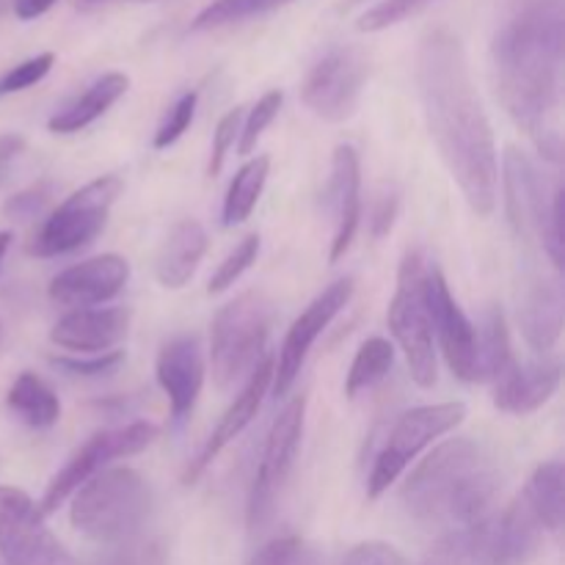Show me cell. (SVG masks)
Listing matches in <instances>:
<instances>
[{
	"instance_id": "cell-3",
	"label": "cell",
	"mask_w": 565,
	"mask_h": 565,
	"mask_svg": "<svg viewBox=\"0 0 565 565\" xmlns=\"http://www.w3.org/2000/svg\"><path fill=\"white\" fill-rule=\"evenodd\" d=\"M502 489L500 467L480 441L461 436L436 447L401 491L412 519L428 527H469L489 519Z\"/></svg>"
},
{
	"instance_id": "cell-10",
	"label": "cell",
	"mask_w": 565,
	"mask_h": 565,
	"mask_svg": "<svg viewBox=\"0 0 565 565\" xmlns=\"http://www.w3.org/2000/svg\"><path fill=\"white\" fill-rule=\"evenodd\" d=\"M370 75L367 55L351 44L331 47L303 77L301 99L318 119L340 125L351 119Z\"/></svg>"
},
{
	"instance_id": "cell-39",
	"label": "cell",
	"mask_w": 565,
	"mask_h": 565,
	"mask_svg": "<svg viewBox=\"0 0 565 565\" xmlns=\"http://www.w3.org/2000/svg\"><path fill=\"white\" fill-rule=\"evenodd\" d=\"M121 362H125V351L97 353V356H92V359H70V356L50 359V364H53V367L64 370L66 375H81V379H99V375L116 373Z\"/></svg>"
},
{
	"instance_id": "cell-47",
	"label": "cell",
	"mask_w": 565,
	"mask_h": 565,
	"mask_svg": "<svg viewBox=\"0 0 565 565\" xmlns=\"http://www.w3.org/2000/svg\"><path fill=\"white\" fill-rule=\"evenodd\" d=\"M22 147H25V141L20 136H0V166L9 163Z\"/></svg>"
},
{
	"instance_id": "cell-22",
	"label": "cell",
	"mask_w": 565,
	"mask_h": 565,
	"mask_svg": "<svg viewBox=\"0 0 565 565\" xmlns=\"http://www.w3.org/2000/svg\"><path fill=\"white\" fill-rule=\"evenodd\" d=\"M563 381V367L557 359H544L535 364L513 362L494 384V406L508 414H533L552 401Z\"/></svg>"
},
{
	"instance_id": "cell-30",
	"label": "cell",
	"mask_w": 565,
	"mask_h": 565,
	"mask_svg": "<svg viewBox=\"0 0 565 565\" xmlns=\"http://www.w3.org/2000/svg\"><path fill=\"white\" fill-rule=\"evenodd\" d=\"M480 353V381H494L497 375L505 373L516 356L511 348V334H508L505 315L500 307H489L483 315V334L478 337Z\"/></svg>"
},
{
	"instance_id": "cell-23",
	"label": "cell",
	"mask_w": 565,
	"mask_h": 565,
	"mask_svg": "<svg viewBox=\"0 0 565 565\" xmlns=\"http://www.w3.org/2000/svg\"><path fill=\"white\" fill-rule=\"evenodd\" d=\"M544 527L527 502L519 497L502 516L489 519V533H486V561L489 565H527L539 555Z\"/></svg>"
},
{
	"instance_id": "cell-44",
	"label": "cell",
	"mask_w": 565,
	"mask_h": 565,
	"mask_svg": "<svg viewBox=\"0 0 565 565\" xmlns=\"http://www.w3.org/2000/svg\"><path fill=\"white\" fill-rule=\"evenodd\" d=\"M342 565H408V563L395 546L384 544V541H367V544L353 546Z\"/></svg>"
},
{
	"instance_id": "cell-35",
	"label": "cell",
	"mask_w": 565,
	"mask_h": 565,
	"mask_svg": "<svg viewBox=\"0 0 565 565\" xmlns=\"http://www.w3.org/2000/svg\"><path fill=\"white\" fill-rule=\"evenodd\" d=\"M259 254V235H246L241 243L235 246V252H230V257L218 265V270L210 279L207 292L210 296H221V292L230 290L254 263H257Z\"/></svg>"
},
{
	"instance_id": "cell-21",
	"label": "cell",
	"mask_w": 565,
	"mask_h": 565,
	"mask_svg": "<svg viewBox=\"0 0 565 565\" xmlns=\"http://www.w3.org/2000/svg\"><path fill=\"white\" fill-rule=\"evenodd\" d=\"M130 309H72L50 331L53 345L72 353H108L130 331Z\"/></svg>"
},
{
	"instance_id": "cell-32",
	"label": "cell",
	"mask_w": 565,
	"mask_h": 565,
	"mask_svg": "<svg viewBox=\"0 0 565 565\" xmlns=\"http://www.w3.org/2000/svg\"><path fill=\"white\" fill-rule=\"evenodd\" d=\"M296 3V0H213L204 6L191 22V31H213V28L235 25V22L254 20V17L270 14L276 9Z\"/></svg>"
},
{
	"instance_id": "cell-43",
	"label": "cell",
	"mask_w": 565,
	"mask_h": 565,
	"mask_svg": "<svg viewBox=\"0 0 565 565\" xmlns=\"http://www.w3.org/2000/svg\"><path fill=\"white\" fill-rule=\"evenodd\" d=\"M50 193H53V185H50V182H36V185L25 188V191L14 193V196L6 202L3 213L9 215V218H17V221L33 218V215L42 213L44 204L50 202Z\"/></svg>"
},
{
	"instance_id": "cell-24",
	"label": "cell",
	"mask_w": 565,
	"mask_h": 565,
	"mask_svg": "<svg viewBox=\"0 0 565 565\" xmlns=\"http://www.w3.org/2000/svg\"><path fill=\"white\" fill-rule=\"evenodd\" d=\"M204 252H207V232L199 224L196 218H185L171 230V235L166 237L163 252L158 257V281L169 290H180L191 281V276L196 274L199 263H202Z\"/></svg>"
},
{
	"instance_id": "cell-42",
	"label": "cell",
	"mask_w": 565,
	"mask_h": 565,
	"mask_svg": "<svg viewBox=\"0 0 565 565\" xmlns=\"http://www.w3.org/2000/svg\"><path fill=\"white\" fill-rule=\"evenodd\" d=\"M243 108H232L230 114L221 116L218 127H215V136H213V152H210V174H221L226 163V154L230 149L235 147V138L241 136V125H243Z\"/></svg>"
},
{
	"instance_id": "cell-27",
	"label": "cell",
	"mask_w": 565,
	"mask_h": 565,
	"mask_svg": "<svg viewBox=\"0 0 565 565\" xmlns=\"http://www.w3.org/2000/svg\"><path fill=\"white\" fill-rule=\"evenodd\" d=\"M522 500L550 533H557L565 522V467L561 461L541 463L527 480Z\"/></svg>"
},
{
	"instance_id": "cell-20",
	"label": "cell",
	"mask_w": 565,
	"mask_h": 565,
	"mask_svg": "<svg viewBox=\"0 0 565 565\" xmlns=\"http://www.w3.org/2000/svg\"><path fill=\"white\" fill-rule=\"evenodd\" d=\"M326 202L334 213L337 230L334 241H331V263H340L353 246L356 237L359 218H362V166H359L356 149L342 143L334 149V160H331V180L326 188Z\"/></svg>"
},
{
	"instance_id": "cell-46",
	"label": "cell",
	"mask_w": 565,
	"mask_h": 565,
	"mask_svg": "<svg viewBox=\"0 0 565 565\" xmlns=\"http://www.w3.org/2000/svg\"><path fill=\"white\" fill-rule=\"evenodd\" d=\"M58 0H14V14L20 20H36L44 11H50Z\"/></svg>"
},
{
	"instance_id": "cell-17",
	"label": "cell",
	"mask_w": 565,
	"mask_h": 565,
	"mask_svg": "<svg viewBox=\"0 0 565 565\" xmlns=\"http://www.w3.org/2000/svg\"><path fill=\"white\" fill-rule=\"evenodd\" d=\"M565 298L561 276L546 270H527L519 287V326L527 345L539 353H550L563 334Z\"/></svg>"
},
{
	"instance_id": "cell-36",
	"label": "cell",
	"mask_w": 565,
	"mask_h": 565,
	"mask_svg": "<svg viewBox=\"0 0 565 565\" xmlns=\"http://www.w3.org/2000/svg\"><path fill=\"white\" fill-rule=\"evenodd\" d=\"M196 103H199V94L188 92L171 105L166 119L160 121V127L154 130V141H152L154 149H169L171 143H177L188 130H191L193 116H196Z\"/></svg>"
},
{
	"instance_id": "cell-26",
	"label": "cell",
	"mask_w": 565,
	"mask_h": 565,
	"mask_svg": "<svg viewBox=\"0 0 565 565\" xmlns=\"http://www.w3.org/2000/svg\"><path fill=\"white\" fill-rule=\"evenodd\" d=\"M6 406L28 428H53L61 419V401L53 386L44 384L39 375L20 373L6 395Z\"/></svg>"
},
{
	"instance_id": "cell-19",
	"label": "cell",
	"mask_w": 565,
	"mask_h": 565,
	"mask_svg": "<svg viewBox=\"0 0 565 565\" xmlns=\"http://www.w3.org/2000/svg\"><path fill=\"white\" fill-rule=\"evenodd\" d=\"M204 351L196 334H182L166 342L158 353L154 375H158L160 390L169 397L171 414L177 419H185L196 406L204 386Z\"/></svg>"
},
{
	"instance_id": "cell-7",
	"label": "cell",
	"mask_w": 565,
	"mask_h": 565,
	"mask_svg": "<svg viewBox=\"0 0 565 565\" xmlns=\"http://www.w3.org/2000/svg\"><path fill=\"white\" fill-rule=\"evenodd\" d=\"M463 417H467L463 403H436V406H419L401 414L373 461V472L367 478L370 500H379L425 447L456 430Z\"/></svg>"
},
{
	"instance_id": "cell-18",
	"label": "cell",
	"mask_w": 565,
	"mask_h": 565,
	"mask_svg": "<svg viewBox=\"0 0 565 565\" xmlns=\"http://www.w3.org/2000/svg\"><path fill=\"white\" fill-rule=\"evenodd\" d=\"M270 381H274V356H265L263 362L252 370V375H248L246 384H243L241 395H237L235 401H232V406L226 408L224 417L218 419L215 430L207 436V441L202 445V450L196 452V458L188 463V469H185L188 486L196 483V480L204 475V469H207L210 463L221 456V450H224L232 439H237V436H241L248 425H252V419L257 417L259 406H263V397H265V392H268Z\"/></svg>"
},
{
	"instance_id": "cell-12",
	"label": "cell",
	"mask_w": 565,
	"mask_h": 565,
	"mask_svg": "<svg viewBox=\"0 0 565 565\" xmlns=\"http://www.w3.org/2000/svg\"><path fill=\"white\" fill-rule=\"evenodd\" d=\"M154 439H158V428H154L152 423H132L125 425V428L103 430V434L92 436V439L66 461V467L50 480L47 491H44L42 502H39V511H42L44 516H47V513H55L83 483H86V480H92L94 475L103 472L110 461L138 456V452L147 450Z\"/></svg>"
},
{
	"instance_id": "cell-40",
	"label": "cell",
	"mask_w": 565,
	"mask_h": 565,
	"mask_svg": "<svg viewBox=\"0 0 565 565\" xmlns=\"http://www.w3.org/2000/svg\"><path fill=\"white\" fill-rule=\"evenodd\" d=\"M563 221H565V193H563V188H557V191L552 193L550 221H546V235H544V252H546V257L552 259V268H555V274H561L563 259H565Z\"/></svg>"
},
{
	"instance_id": "cell-2",
	"label": "cell",
	"mask_w": 565,
	"mask_h": 565,
	"mask_svg": "<svg viewBox=\"0 0 565 565\" xmlns=\"http://www.w3.org/2000/svg\"><path fill=\"white\" fill-rule=\"evenodd\" d=\"M563 39V3L539 0L505 22L491 44L497 97L552 163L561 160L563 149L555 127L561 108Z\"/></svg>"
},
{
	"instance_id": "cell-49",
	"label": "cell",
	"mask_w": 565,
	"mask_h": 565,
	"mask_svg": "<svg viewBox=\"0 0 565 565\" xmlns=\"http://www.w3.org/2000/svg\"><path fill=\"white\" fill-rule=\"evenodd\" d=\"M88 3H94V0H88Z\"/></svg>"
},
{
	"instance_id": "cell-6",
	"label": "cell",
	"mask_w": 565,
	"mask_h": 565,
	"mask_svg": "<svg viewBox=\"0 0 565 565\" xmlns=\"http://www.w3.org/2000/svg\"><path fill=\"white\" fill-rule=\"evenodd\" d=\"M428 265L419 248H412L397 268V287L390 301V331L406 353L414 384L430 390L436 384L434 315L428 298Z\"/></svg>"
},
{
	"instance_id": "cell-5",
	"label": "cell",
	"mask_w": 565,
	"mask_h": 565,
	"mask_svg": "<svg viewBox=\"0 0 565 565\" xmlns=\"http://www.w3.org/2000/svg\"><path fill=\"white\" fill-rule=\"evenodd\" d=\"M270 323H274V307L263 292H243L218 309L210 334V364L218 390H232L241 384L268 356L265 345H268Z\"/></svg>"
},
{
	"instance_id": "cell-31",
	"label": "cell",
	"mask_w": 565,
	"mask_h": 565,
	"mask_svg": "<svg viewBox=\"0 0 565 565\" xmlns=\"http://www.w3.org/2000/svg\"><path fill=\"white\" fill-rule=\"evenodd\" d=\"M392 362H395V348H392V342L384 340V337H370L367 342H362L351 370H348L345 395L359 397L362 392L373 390L390 373Z\"/></svg>"
},
{
	"instance_id": "cell-11",
	"label": "cell",
	"mask_w": 565,
	"mask_h": 565,
	"mask_svg": "<svg viewBox=\"0 0 565 565\" xmlns=\"http://www.w3.org/2000/svg\"><path fill=\"white\" fill-rule=\"evenodd\" d=\"M0 557L6 565H75L25 491L0 486Z\"/></svg>"
},
{
	"instance_id": "cell-45",
	"label": "cell",
	"mask_w": 565,
	"mask_h": 565,
	"mask_svg": "<svg viewBox=\"0 0 565 565\" xmlns=\"http://www.w3.org/2000/svg\"><path fill=\"white\" fill-rule=\"evenodd\" d=\"M395 215H397V193L395 191L381 193L379 202H375L373 218H370V232H373L375 241L390 235L392 224H395Z\"/></svg>"
},
{
	"instance_id": "cell-37",
	"label": "cell",
	"mask_w": 565,
	"mask_h": 565,
	"mask_svg": "<svg viewBox=\"0 0 565 565\" xmlns=\"http://www.w3.org/2000/svg\"><path fill=\"white\" fill-rule=\"evenodd\" d=\"M430 0H381V3L370 6L367 11H364L362 17H359V31H367V33H375V31H384V28H392L397 25V22H403L406 17L417 14L419 9H425Z\"/></svg>"
},
{
	"instance_id": "cell-41",
	"label": "cell",
	"mask_w": 565,
	"mask_h": 565,
	"mask_svg": "<svg viewBox=\"0 0 565 565\" xmlns=\"http://www.w3.org/2000/svg\"><path fill=\"white\" fill-rule=\"evenodd\" d=\"M103 565H166V552L158 541L132 539L114 546Z\"/></svg>"
},
{
	"instance_id": "cell-25",
	"label": "cell",
	"mask_w": 565,
	"mask_h": 565,
	"mask_svg": "<svg viewBox=\"0 0 565 565\" xmlns=\"http://www.w3.org/2000/svg\"><path fill=\"white\" fill-rule=\"evenodd\" d=\"M130 88V77L121 75V72H108L99 81H94L75 103L66 105L64 110L50 119V130L53 132H77L83 127H88L92 121H97L116 99L125 97V92Z\"/></svg>"
},
{
	"instance_id": "cell-4",
	"label": "cell",
	"mask_w": 565,
	"mask_h": 565,
	"mask_svg": "<svg viewBox=\"0 0 565 565\" xmlns=\"http://www.w3.org/2000/svg\"><path fill=\"white\" fill-rule=\"evenodd\" d=\"M152 491L136 469H103L72 494V527L97 544L119 546L141 535Z\"/></svg>"
},
{
	"instance_id": "cell-38",
	"label": "cell",
	"mask_w": 565,
	"mask_h": 565,
	"mask_svg": "<svg viewBox=\"0 0 565 565\" xmlns=\"http://www.w3.org/2000/svg\"><path fill=\"white\" fill-rule=\"evenodd\" d=\"M53 64H55L53 53H39V55H33V58L17 64L14 70H9L3 77H0V97H3V94H17V92H25V88L36 86L39 81H44V77H47V72L53 70Z\"/></svg>"
},
{
	"instance_id": "cell-29",
	"label": "cell",
	"mask_w": 565,
	"mask_h": 565,
	"mask_svg": "<svg viewBox=\"0 0 565 565\" xmlns=\"http://www.w3.org/2000/svg\"><path fill=\"white\" fill-rule=\"evenodd\" d=\"M268 174H270L268 154H259V158L248 160V163L237 171L224 199V226L243 224V221L254 213L259 196H263L265 182H268Z\"/></svg>"
},
{
	"instance_id": "cell-48",
	"label": "cell",
	"mask_w": 565,
	"mask_h": 565,
	"mask_svg": "<svg viewBox=\"0 0 565 565\" xmlns=\"http://www.w3.org/2000/svg\"><path fill=\"white\" fill-rule=\"evenodd\" d=\"M11 246V232H0V268H3V259H6V252H9Z\"/></svg>"
},
{
	"instance_id": "cell-14",
	"label": "cell",
	"mask_w": 565,
	"mask_h": 565,
	"mask_svg": "<svg viewBox=\"0 0 565 565\" xmlns=\"http://www.w3.org/2000/svg\"><path fill=\"white\" fill-rule=\"evenodd\" d=\"M353 290H356V285H353L351 276L337 279L334 285L326 287V290L298 315L296 323L287 331L285 342H281L279 359H274V381H270V384H274L276 397L287 395V392L292 390V384H296L298 373H301L312 345L318 342V337L329 329L331 320L351 303Z\"/></svg>"
},
{
	"instance_id": "cell-33",
	"label": "cell",
	"mask_w": 565,
	"mask_h": 565,
	"mask_svg": "<svg viewBox=\"0 0 565 565\" xmlns=\"http://www.w3.org/2000/svg\"><path fill=\"white\" fill-rule=\"evenodd\" d=\"M248 565H326L323 555L315 544L298 535H285V539H274L252 557Z\"/></svg>"
},
{
	"instance_id": "cell-13",
	"label": "cell",
	"mask_w": 565,
	"mask_h": 565,
	"mask_svg": "<svg viewBox=\"0 0 565 565\" xmlns=\"http://www.w3.org/2000/svg\"><path fill=\"white\" fill-rule=\"evenodd\" d=\"M502 193L513 235L524 246H544L552 193L535 160L516 147H508L502 154Z\"/></svg>"
},
{
	"instance_id": "cell-16",
	"label": "cell",
	"mask_w": 565,
	"mask_h": 565,
	"mask_svg": "<svg viewBox=\"0 0 565 565\" xmlns=\"http://www.w3.org/2000/svg\"><path fill=\"white\" fill-rule=\"evenodd\" d=\"M130 279V263L119 254H99V257L77 263L72 268L61 270L50 281V298L58 307L70 309H92L110 301L125 290Z\"/></svg>"
},
{
	"instance_id": "cell-15",
	"label": "cell",
	"mask_w": 565,
	"mask_h": 565,
	"mask_svg": "<svg viewBox=\"0 0 565 565\" xmlns=\"http://www.w3.org/2000/svg\"><path fill=\"white\" fill-rule=\"evenodd\" d=\"M428 298L430 315H434V337H439L441 353H445L452 375L467 381V384L480 381L478 334H475L472 320L452 298L439 268L428 270Z\"/></svg>"
},
{
	"instance_id": "cell-8",
	"label": "cell",
	"mask_w": 565,
	"mask_h": 565,
	"mask_svg": "<svg viewBox=\"0 0 565 565\" xmlns=\"http://www.w3.org/2000/svg\"><path fill=\"white\" fill-rule=\"evenodd\" d=\"M303 417H307V397L298 395L285 406V412L270 425V434L265 439L263 458H259L257 475H254L252 494H248L246 522L252 533H263L276 516L281 491L290 480L296 467L298 450L303 439Z\"/></svg>"
},
{
	"instance_id": "cell-34",
	"label": "cell",
	"mask_w": 565,
	"mask_h": 565,
	"mask_svg": "<svg viewBox=\"0 0 565 565\" xmlns=\"http://www.w3.org/2000/svg\"><path fill=\"white\" fill-rule=\"evenodd\" d=\"M281 103H285V94H281L279 88H274V92L265 94L263 99H257V105H254V108L248 110L246 116H243L241 136H237V138H241V141H237V149H241V154H252L254 149H257L263 132L268 130V127L274 125L276 116H279Z\"/></svg>"
},
{
	"instance_id": "cell-9",
	"label": "cell",
	"mask_w": 565,
	"mask_h": 565,
	"mask_svg": "<svg viewBox=\"0 0 565 565\" xmlns=\"http://www.w3.org/2000/svg\"><path fill=\"white\" fill-rule=\"evenodd\" d=\"M121 180L108 174L88 182L81 191L66 196L53 215L42 224L33 237L31 254L36 257H61L88 246L103 232L110 207L119 199Z\"/></svg>"
},
{
	"instance_id": "cell-28",
	"label": "cell",
	"mask_w": 565,
	"mask_h": 565,
	"mask_svg": "<svg viewBox=\"0 0 565 565\" xmlns=\"http://www.w3.org/2000/svg\"><path fill=\"white\" fill-rule=\"evenodd\" d=\"M486 533L489 519L469 527L447 530L428 550L423 565H489L486 561Z\"/></svg>"
},
{
	"instance_id": "cell-1",
	"label": "cell",
	"mask_w": 565,
	"mask_h": 565,
	"mask_svg": "<svg viewBox=\"0 0 565 565\" xmlns=\"http://www.w3.org/2000/svg\"><path fill=\"white\" fill-rule=\"evenodd\" d=\"M417 92L430 138L469 207L489 218L500 196V163L491 121L472 83L456 33L434 28L417 50Z\"/></svg>"
}]
</instances>
